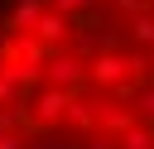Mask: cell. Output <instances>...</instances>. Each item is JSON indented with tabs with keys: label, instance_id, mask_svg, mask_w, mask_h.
Instances as JSON below:
<instances>
[{
	"label": "cell",
	"instance_id": "1",
	"mask_svg": "<svg viewBox=\"0 0 154 149\" xmlns=\"http://www.w3.org/2000/svg\"><path fill=\"white\" fill-rule=\"evenodd\" d=\"M0 149H154V0H19L0 19Z\"/></svg>",
	"mask_w": 154,
	"mask_h": 149
}]
</instances>
